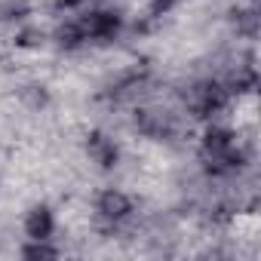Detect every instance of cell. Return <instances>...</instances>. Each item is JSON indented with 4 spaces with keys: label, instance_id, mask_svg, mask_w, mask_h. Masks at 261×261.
I'll use <instances>...</instances> for the list:
<instances>
[{
    "label": "cell",
    "instance_id": "6da1fadb",
    "mask_svg": "<svg viewBox=\"0 0 261 261\" xmlns=\"http://www.w3.org/2000/svg\"><path fill=\"white\" fill-rule=\"evenodd\" d=\"M98 212L108 218H123L129 212V197H123L120 191H105L98 200Z\"/></svg>",
    "mask_w": 261,
    "mask_h": 261
},
{
    "label": "cell",
    "instance_id": "7a4b0ae2",
    "mask_svg": "<svg viewBox=\"0 0 261 261\" xmlns=\"http://www.w3.org/2000/svg\"><path fill=\"white\" fill-rule=\"evenodd\" d=\"M25 230H28L31 240H46L49 230H53V218H49V212H46V209H34V212L28 215V221H25Z\"/></svg>",
    "mask_w": 261,
    "mask_h": 261
}]
</instances>
